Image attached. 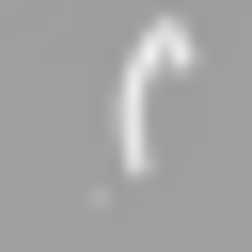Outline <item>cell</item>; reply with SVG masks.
<instances>
[{"label":"cell","mask_w":252,"mask_h":252,"mask_svg":"<svg viewBox=\"0 0 252 252\" xmlns=\"http://www.w3.org/2000/svg\"><path fill=\"white\" fill-rule=\"evenodd\" d=\"M189 63H205V32H189V16H142V32H126V79H110V158H126V189L158 173V94H173Z\"/></svg>","instance_id":"1"}]
</instances>
